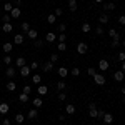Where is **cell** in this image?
Wrapping results in <instances>:
<instances>
[{
	"mask_svg": "<svg viewBox=\"0 0 125 125\" xmlns=\"http://www.w3.org/2000/svg\"><path fill=\"white\" fill-rule=\"evenodd\" d=\"M94 82H95L97 85H104V83H105V77H104L102 73H95V75H94Z\"/></svg>",
	"mask_w": 125,
	"mask_h": 125,
	"instance_id": "6da1fadb",
	"label": "cell"
},
{
	"mask_svg": "<svg viewBox=\"0 0 125 125\" xmlns=\"http://www.w3.org/2000/svg\"><path fill=\"white\" fill-rule=\"evenodd\" d=\"M20 15H22V10H20L19 7H13L12 12H10V17H12V19H19Z\"/></svg>",
	"mask_w": 125,
	"mask_h": 125,
	"instance_id": "7a4b0ae2",
	"label": "cell"
},
{
	"mask_svg": "<svg viewBox=\"0 0 125 125\" xmlns=\"http://www.w3.org/2000/svg\"><path fill=\"white\" fill-rule=\"evenodd\" d=\"M77 52L80 53V55H83V53H87V43H83V42H80L77 45Z\"/></svg>",
	"mask_w": 125,
	"mask_h": 125,
	"instance_id": "3957f363",
	"label": "cell"
},
{
	"mask_svg": "<svg viewBox=\"0 0 125 125\" xmlns=\"http://www.w3.org/2000/svg\"><path fill=\"white\" fill-rule=\"evenodd\" d=\"M30 72H32V68H30L29 65H25V67H22V68H20V75H22V77H29V75H30Z\"/></svg>",
	"mask_w": 125,
	"mask_h": 125,
	"instance_id": "277c9868",
	"label": "cell"
},
{
	"mask_svg": "<svg viewBox=\"0 0 125 125\" xmlns=\"http://www.w3.org/2000/svg\"><path fill=\"white\" fill-rule=\"evenodd\" d=\"M124 78H125V73L122 72V70H118V72L114 73V80H117V82H122Z\"/></svg>",
	"mask_w": 125,
	"mask_h": 125,
	"instance_id": "5b68a950",
	"label": "cell"
},
{
	"mask_svg": "<svg viewBox=\"0 0 125 125\" xmlns=\"http://www.w3.org/2000/svg\"><path fill=\"white\" fill-rule=\"evenodd\" d=\"M15 65H17V67H19V68L25 67V65H27V60H25V58H23V57H19V58H17V60H15Z\"/></svg>",
	"mask_w": 125,
	"mask_h": 125,
	"instance_id": "8992f818",
	"label": "cell"
},
{
	"mask_svg": "<svg viewBox=\"0 0 125 125\" xmlns=\"http://www.w3.org/2000/svg\"><path fill=\"white\" fill-rule=\"evenodd\" d=\"M13 43H15V45H20V43H23V35H22V33H17V35L13 37Z\"/></svg>",
	"mask_w": 125,
	"mask_h": 125,
	"instance_id": "52a82bcc",
	"label": "cell"
},
{
	"mask_svg": "<svg viewBox=\"0 0 125 125\" xmlns=\"http://www.w3.org/2000/svg\"><path fill=\"white\" fill-rule=\"evenodd\" d=\"M37 94L39 95H47L48 94V88L45 85H39V88H37Z\"/></svg>",
	"mask_w": 125,
	"mask_h": 125,
	"instance_id": "ba28073f",
	"label": "cell"
},
{
	"mask_svg": "<svg viewBox=\"0 0 125 125\" xmlns=\"http://www.w3.org/2000/svg\"><path fill=\"white\" fill-rule=\"evenodd\" d=\"M3 52H5V53H10V52H12V50H13V43H10V42H7V43H3Z\"/></svg>",
	"mask_w": 125,
	"mask_h": 125,
	"instance_id": "9c48e42d",
	"label": "cell"
},
{
	"mask_svg": "<svg viewBox=\"0 0 125 125\" xmlns=\"http://www.w3.org/2000/svg\"><path fill=\"white\" fill-rule=\"evenodd\" d=\"M90 117H94V118L98 117V110L95 108V104H90Z\"/></svg>",
	"mask_w": 125,
	"mask_h": 125,
	"instance_id": "30bf717a",
	"label": "cell"
},
{
	"mask_svg": "<svg viewBox=\"0 0 125 125\" xmlns=\"http://www.w3.org/2000/svg\"><path fill=\"white\" fill-rule=\"evenodd\" d=\"M98 68H100L102 72H105L107 68H108V62H107V60H100V62H98Z\"/></svg>",
	"mask_w": 125,
	"mask_h": 125,
	"instance_id": "8fae6325",
	"label": "cell"
},
{
	"mask_svg": "<svg viewBox=\"0 0 125 125\" xmlns=\"http://www.w3.org/2000/svg\"><path fill=\"white\" fill-rule=\"evenodd\" d=\"M55 39H57V35H55L53 32H48L47 35H45V42H53Z\"/></svg>",
	"mask_w": 125,
	"mask_h": 125,
	"instance_id": "7c38bea8",
	"label": "cell"
},
{
	"mask_svg": "<svg viewBox=\"0 0 125 125\" xmlns=\"http://www.w3.org/2000/svg\"><path fill=\"white\" fill-rule=\"evenodd\" d=\"M102 118H104V122H105V124H112V122H114V115H112V114H105Z\"/></svg>",
	"mask_w": 125,
	"mask_h": 125,
	"instance_id": "4fadbf2b",
	"label": "cell"
},
{
	"mask_svg": "<svg viewBox=\"0 0 125 125\" xmlns=\"http://www.w3.org/2000/svg\"><path fill=\"white\" fill-rule=\"evenodd\" d=\"M27 37H29V39H32V40H35V39H37V30L30 29L29 32H27Z\"/></svg>",
	"mask_w": 125,
	"mask_h": 125,
	"instance_id": "5bb4252c",
	"label": "cell"
},
{
	"mask_svg": "<svg viewBox=\"0 0 125 125\" xmlns=\"http://www.w3.org/2000/svg\"><path fill=\"white\" fill-rule=\"evenodd\" d=\"M108 35H110V37H112L114 40H118V39H120V35H118V33H117V32H115L114 29H110V30H108Z\"/></svg>",
	"mask_w": 125,
	"mask_h": 125,
	"instance_id": "9a60e30c",
	"label": "cell"
},
{
	"mask_svg": "<svg viewBox=\"0 0 125 125\" xmlns=\"http://www.w3.org/2000/svg\"><path fill=\"white\" fill-rule=\"evenodd\" d=\"M65 110H67V114H68V115L75 114V107L72 105V104H67V107H65Z\"/></svg>",
	"mask_w": 125,
	"mask_h": 125,
	"instance_id": "2e32d148",
	"label": "cell"
},
{
	"mask_svg": "<svg viewBox=\"0 0 125 125\" xmlns=\"http://www.w3.org/2000/svg\"><path fill=\"white\" fill-rule=\"evenodd\" d=\"M68 9L72 10H77V0H68Z\"/></svg>",
	"mask_w": 125,
	"mask_h": 125,
	"instance_id": "e0dca14e",
	"label": "cell"
},
{
	"mask_svg": "<svg viewBox=\"0 0 125 125\" xmlns=\"http://www.w3.org/2000/svg\"><path fill=\"white\" fill-rule=\"evenodd\" d=\"M53 68V62H45V65H43V72H50Z\"/></svg>",
	"mask_w": 125,
	"mask_h": 125,
	"instance_id": "ac0fdd59",
	"label": "cell"
},
{
	"mask_svg": "<svg viewBox=\"0 0 125 125\" xmlns=\"http://www.w3.org/2000/svg\"><path fill=\"white\" fill-rule=\"evenodd\" d=\"M32 104H33V107H35V108H40V107L43 105V102H42V98H40V97H39V98H35Z\"/></svg>",
	"mask_w": 125,
	"mask_h": 125,
	"instance_id": "d6986e66",
	"label": "cell"
},
{
	"mask_svg": "<svg viewBox=\"0 0 125 125\" xmlns=\"http://www.w3.org/2000/svg\"><path fill=\"white\" fill-rule=\"evenodd\" d=\"M7 90H10V92H15V90H17L15 82H9V83H7Z\"/></svg>",
	"mask_w": 125,
	"mask_h": 125,
	"instance_id": "ffe728a7",
	"label": "cell"
},
{
	"mask_svg": "<svg viewBox=\"0 0 125 125\" xmlns=\"http://www.w3.org/2000/svg\"><path fill=\"white\" fill-rule=\"evenodd\" d=\"M2 30H3V32H12V30H13V25H12V23H3Z\"/></svg>",
	"mask_w": 125,
	"mask_h": 125,
	"instance_id": "44dd1931",
	"label": "cell"
},
{
	"mask_svg": "<svg viewBox=\"0 0 125 125\" xmlns=\"http://www.w3.org/2000/svg\"><path fill=\"white\" fill-rule=\"evenodd\" d=\"M67 73H68V70L65 67H60V68H58V75H60V77H67Z\"/></svg>",
	"mask_w": 125,
	"mask_h": 125,
	"instance_id": "7402d4cb",
	"label": "cell"
},
{
	"mask_svg": "<svg viewBox=\"0 0 125 125\" xmlns=\"http://www.w3.org/2000/svg\"><path fill=\"white\" fill-rule=\"evenodd\" d=\"M7 112H9V105H7V104H0V114L5 115Z\"/></svg>",
	"mask_w": 125,
	"mask_h": 125,
	"instance_id": "603a6c76",
	"label": "cell"
},
{
	"mask_svg": "<svg viewBox=\"0 0 125 125\" xmlns=\"http://www.w3.org/2000/svg\"><path fill=\"white\" fill-rule=\"evenodd\" d=\"M23 120H25V117L22 115V114H17V115H15V122H17V124H23Z\"/></svg>",
	"mask_w": 125,
	"mask_h": 125,
	"instance_id": "cb8c5ba5",
	"label": "cell"
},
{
	"mask_svg": "<svg viewBox=\"0 0 125 125\" xmlns=\"http://www.w3.org/2000/svg\"><path fill=\"white\" fill-rule=\"evenodd\" d=\"M32 82H33V83H37V85H40L42 77H40V75H32Z\"/></svg>",
	"mask_w": 125,
	"mask_h": 125,
	"instance_id": "d4e9b609",
	"label": "cell"
},
{
	"mask_svg": "<svg viewBox=\"0 0 125 125\" xmlns=\"http://www.w3.org/2000/svg\"><path fill=\"white\" fill-rule=\"evenodd\" d=\"M5 73H7V77H10V78H12V77H15V70H13L12 67L7 68V72H5Z\"/></svg>",
	"mask_w": 125,
	"mask_h": 125,
	"instance_id": "484cf974",
	"label": "cell"
},
{
	"mask_svg": "<svg viewBox=\"0 0 125 125\" xmlns=\"http://www.w3.org/2000/svg\"><path fill=\"white\" fill-rule=\"evenodd\" d=\"M29 118H32V120L37 118V108H32V110L29 112Z\"/></svg>",
	"mask_w": 125,
	"mask_h": 125,
	"instance_id": "4316f807",
	"label": "cell"
},
{
	"mask_svg": "<svg viewBox=\"0 0 125 125\" xmlns=\"http://www.w3.org/2000/svg\"><path fill=\"white\" fill-rule=\"evenodd\" d=\"M47 22H48V23H55V22H57V17L52 13V15H48V17H47Z\"/></svg>",
	"mask_w": 125,
	"mask_h": 125,
	"instance_id": "83f0119b",
	"label": "cell"
},
{
	"mask_svg": "<svg viewBox=\"0 0 125 125\" xmlns=\"http://www.w3.org/2000/svg\"><path fill=\"white\" fill-rule=\"evenodd\" d=\"M12 9H13V5H12L10 2H7V3L3 5V10H5V12H12Z\"/></svg>",
	"mask_w": 125,
	"mask_h": 125,
	"instance_id": "f1b7e54d",
	"label": "cell"
},
{
	"mask_svg": "<svg viewBox=\"0 0 125 125\" xmlns=\"http://www.w3.org/2000/svg\"><path fill=\"white\" fill-rule=\"evenodd\" d=\"M20 102H22V104H25V102H29V95L22 92V95H20Z\"/></svg>",
	"mask_w": 125,
	"mask_h": 125,
	"instance_id": "f546056e",
	"label": "cell"
},
{
	"mask_svg": "<svg viewBox=\"0 0 125 125\" xmlns=\"http://www.w3.org/2000/svg\"><path fill=\"white\" fill-rule=\"evenodd\" d=\"M20 27H22V30H23V32H29V30H30V23H27V22H23V23H22Z\"/></svg>",
	"mask_w": 125,
	"mask_h": 125,
	"instance_id": "4dcf8cb0",
	"label": "cell"
},
{
	"mask_svg": "<svg viewBox=\"0 0 125 125\" xmlns=\"http://www.w3.org/2000/svg\"><path fill=\"white\" fill-rule=\"evenodd\" d=\"M90 29H92V27H90V23H83V25H82V32H90Z\"/></svg>",
	"mask_w": 125,
	"mask_h": 125,
	"instance_id": "1f68e13d",
	"label": "cell"
},
{
	"mask_svg": "<svg viewBox=\"0 0 125 125\" xmlns=\"http://www.w3.org/2000/svg\"><path fill=\"white\" fill-rule=\"evenodd\" d=\"M65 40H67V35H65V33H60V35H58V42H60V43H65Z\"/></svg>",
	"mask_w": 125,
	"mask_h": 125,
	"instance_id": "d6a6232c",
	"label": "cell"
},
{
	"mask_svg": "<svg viewBox=\"0 0 125 125\" xmlns=\"http://www.w3.org/2000/svg\"><path fill=\"white\" fill-rule=\"evenodd\" d=\"M98 20H100V23H107V22H108V17L104 13V15H100V19H98Z\"/></svg>",
	"mask_w": 125,
	"mask_h": 125,
	"instance_id": "836d02e7",
	"label": "cell"
},
{
	"mask_svg": "<svg viewBox=\"0 0 125 125\" xmlns=\"http://www.w3.org/2000/svg\"><path fill=\"white\" fill-rule=\"evenodd\" d=\"M114 9H115V3H112V2L105 3V10H114Z\"/></svg>",
	"mask_w": 125,
	"mask_h": 125,
	"instance_id": "e575fe53",
	"label": "cell"
},
{
	"mask_svg": "<svg viewBox=\"0 0 125 125\" xmlns=\"http://www.w3.org/2000/svg\"><path fill=\"white\" fill-rule=\"evenodd\" d=\"M3 63H5V65H10V63H12V57H9V55L3 57Z\"/></svg>",
	"mask_w": 125,
	"mask_h": 125,
	"instance_id": "d590c367",
	"label": "cell"
},
{
	"mask_svg": "<svg viewBox=\"0 0 125 125\" xmlns=\"http://www.w3.org/2000/svg\"><path fill=\"white\" fill-rule=\"evenodd\" d=\"M2 22H3V23H10V15H3V17H2Z\"/></svg>",
	"mask_w": 125,
	"mask_h": 125,
	"instance_id": "8d00e7d4",
	"label": "cell"
},
{
	"mask_svg": "<svg viewBox=\"0 0 125 125\" xmlns=\"http://www.w3.org/2000/svg\"><path fill=\"white\" fill-rule=\"evenodd\" d=\"M72 75H73V77H78V75H80V68H73V70H72Z\"/></svg>",
	"mask_w": 125,
	"mask_h": 125,
	"instance_id": "74e56055",
	"label": "cell"
},
{
	"mask_svg": "<svg viewBox=\"0 0 125 125\" xmlns=\"http://www.w3.org/2000/svg\"><path fill=\"white\" fill-rule=\"evenodd\" d=\"M57 48H58V50H62V52H63V50L67 48V43H58V45H57Z\"/></svg>",
	"mask_w": 125,
	"mask_h": 125,
	"instance_id": "f35d334b",
	"label": "cell"
},
{
	"mask_svg": "<svg viewBox=\"0 0 125 125\" xmlns=\"http://www.w3.org/2000/svg\"><path fill=\"white\" fill-rule=\"evenodd\" d=\"M57 88H58V90H63V88H65V82H58Z\"/></svg>",
	"mask_w": 125,
	"mask_h": 125,
	"instance_id": "ab89813d",
	"label": "cell"
},
{
	"mask_svg": "<svg viewBox=\"0 0 125 125\" xmlns=\"http://www.w3.org/2000/svg\"><path fill=\"white\" fill-rule=\"evenodd\" d=\"M50 62H58V55H57V53H52V57H50Z\"/></svg>",
	"mask_w": 125,
	"mask_h": 125,
	"instance_id": "60d3db41",
	"label": "cell"
},
{
	"mask_svg": "<svg viewBox=\"0 0 125 125\" xmlns=\"http://www.w3.org/2000/svg\"><path fill=\"white\" fill-rule=\"evenodd\" d=\"M87 72H88V75H90V77H94V75H95V73H97V72H95V68H92V67L88 68Z\"/></svg>",
	"mask_w": 125,
	"mask_h": 125,
	"instance_id": "b9f144b4",
	"label": "cell"
},
{
	"mask_svg": "<svg viewBox=\"0 0 125 125\" xmlns=\"http://www.w3.org/2000/svg\"><path fill=\"white\" fill-rule=\"evenodd\" d=\"M118 60H120V62H125V52H120V53H118Z\"/></svg>",
	"mask_w": 125,
	"mask_h": 125,
	"instance_id": "7bdbcfd3",
	"label": "cell"
},
{
	"mask_svg": "<svg viewBox=\"0 0 125 125\" xmlns=\"http://www.w3.org/2000/svg\"><path fill=\"white\" fill-rule=\"evenodd\" d=\"M30 68H32V70L39 68V62H32V63H30Z\"/></svg>",
	"mask_w": 125,
	"mask_h": 125,
	"instance_id": "ee69618b",
	"label": "cell"
},
{
	"mask_svg": "<svg viewBox=\"0 0 125 125\" xmlns=\"http://www.w3.org/2000/svg\"><path fill=\"white\" fill-rule=\"evenodd\" d=\"M42 45H43V40L35 39V47H42Z\"/></svg>",
	"mask_w": 125,
	"mask_h": 125,
	"instance_id": "f6af8a7d",
	"label": "cell"
},
{
	"mask_svg": "<svg viewBox=\"0 0 125 125\" xmlns=\"http://www.w3.org/2000/svg\"><path fill=\"white\" fill-rule=\"evenodd\" d=\"M30 92H32V88H30L29 85H25V87H23V94H27V95H29Z\"/></svg>",
	"mask_w": 125,
	"mask_h": 125,
	"instance_id": "bcb514c9",
	"label": "cell"
},
{
	"mask_svg": "<svg viewBox=\"0 0 125 125\" xmlns=\"http://www.w3.org/2000/svg\"><path fill=\"white\" fill-rule=\"evenodd\" d=\"M118 23L125 25V15H120V17H118Z\"/></svg>",
	"mask_w": 125,
	"mask_h": 125,
	"instance_id": "7dc6e473",
	"label": "cell"
},
{
	"mask_svg": "<svg viewBox=\"0 0 125 125\" xmlns=\"http://www.w3.org/2000/svg\"><path fill=\"white\" fill-rule=\"evenodd\" d=\"M65 29H67L65 23H60V25H58V30H60V32H65Z\"/></svg>",
	"mask_w": 125,
	"mask_h": 125,
	"instance_id": "c3c4849f",
	"label": "cell"
},
{
	"mask_svg": "<svg viewBox=\"0 0 125 125\" xmlns=\"http://www.w3.org/2000/svg\"><path fill=\"white\" fill-rule=\"evenodd\" d=\"M62 13H63V10H62V9H57V10H55V17H60Z\"/></svg>",
	"mask_w": 125,
	"mask_h": 125,
	"instance_id": "681fc988",
	"label": "cell"
},
{
	"mask_svg": "<svg viewBox=\"0 0 125 125\" xmlns=\"http://www.w3.org/2000/svg\"><path fill=\"white\" fill-rule=\"evenodd\" d=\"M97 35H102V33H104V29H102V27H97Z\"/></svg>",
	"mask_w": 125,
	"mask_h": 125,
	"instance_id": "f907efd6",
	"label": "cell"
},
{
	"mask_svg": "<svg viewBox=\"0 0 125 125\" xmlns=\"http://www.w3.org/2000/svg\"><path fill=\"white\" fill-rule=\"evenodd\" d=\"M58 98H60V100H65V98H67V95H65V94H63V92H62V94H60V95H58Z\"/></svg>",
	"mask_w": 125,
	"mask_h": 125,
	"instance_id": "816d5d0a",
	"label": "cell"
},
{
	"mask_svg": "<svg viewBox=\"0 0 125 125\" xmlns=\"http://www.w3.org/2000/svg\"><path fill=\"white\" fill-rule=\"evenodd\" d=\"M112 47H118V40H114L112 42Z\"/></svg>",
	"mask_w": 125,
	"mask_h": 125,
	"instance_id": "f5cc1de1",
	"label": "cell"
},
{
	"mask_svg": "<svg viewBox=\"0 0 125 125\" xmlns=\"http://www.w3.org/2000/svg\"><path fill=\"white\" fill-rule=\"evenodd\" d=\"M3 125H10V118H5L3 120Z\"/></svg>",
	"mask_w": 125,
	"mask_h": 125,
	"instance_id": "db71d44e",
	"label": "cell"
},
{
	"mask_svg": "<svg viewBox=\"0 0 125 125\" xmlns=\"http://www.w3.org/2000/svg\"><path fill=\"white\" fill-rule=\"evenodd\" d=\"M122 72H125V62H122Z\"/></svg>",
	"mask_w": 125,
	"mask_h": 125,
	"instance_id": "11a10c76",
	"label": "cell"
},
{
	"mask_svg": "<svg viewBox=\"0 0 125 125\" xmlns=\"http://www.w3.org/2000/svg\"><path fill=\"white\" fill-rule=\"evenodd\" d=\"M122 94H124V95H125V87H124V88H122Z\"/></svg>",
	"mask_w": 125,
	"mask_h": 125,
	"instance_id": "9f6ffc18",
	"label": "cell"
},
{
	"mask_svg": "<svg viewBox=\"0 0 125 125\" xmlns=\"http://www.w3.org/2000/svg\"><path fill=\"white\" fill-rule=\"evenodd\" d=\"M95 2H97V3H100V2H104V0H95Z\"/></svg>",
	"mask_w": 125,
	"mask_h": 125,
	"instance_id": "6f0895ef",
	"label": "cell"
},
{
	"mask_svg": "<svg viewBox=\"0 0 125 125\" xmlns=\"http://www.w3.org/2000/svg\"><path fill=\"white\" fill-rule=\"evenodd\" d=\"M124 47H125V40H124Z\"/></svg>",
	"mask_w": 125,
	"mask_h": 125,
	"instance_id": "680465c9",
	"label": "cell"
},
{
	"mask_svg": "<svg viewBox=\"0 0 125 125\" xmlns=\"http://www.w3.org/2000/svg\"><path fill=\"white\" fill-rule=\"evenodd\" d=\"M124 104H125V98H124Z\"/></svg>",
	"mask_w": 125,
	"mask_h": 125,
	"instance_id": "91938a15",
	"label": "cell"
},
{
	"mask_svg": "<svg viewBox=\"0 0 125 125\" xmlns=\"http://www.w3.org/2000/svg\"><path fill=\"white\" fill-rule=\"evenodd\" d=\"M124 27H125V25H124Z\"/></svg>",
	"mask_w": 125,
	"mask_h": 125,
	"instance_id": "94428289",
	"label": "cell"
}]
</instances>
